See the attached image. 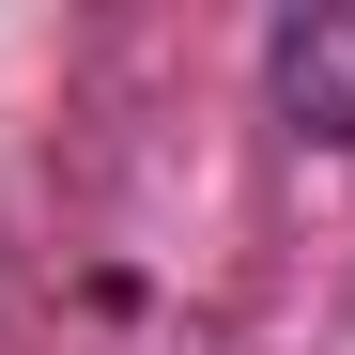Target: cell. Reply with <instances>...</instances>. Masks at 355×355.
Instances as JSON below:
<instances>
[{
    "label": "cell",
    "mask_w": 355,
    "mask_h": 355,
    "mask_svg": "<svg viewBox=\"0 0 355 355\" xmlns=\"http://www.w3.org/2000/svg\"><path fill=\"white\" fill-rule=\"evenodd\" d=\"M263 93L293 139H340L355 155V0H293V16L263 31Z\"/></svg>",
    "instance_id": "obj_1"
}]
</instances>
